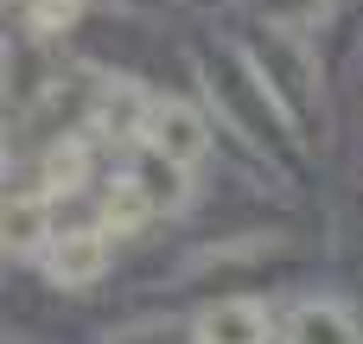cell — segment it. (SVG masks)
Returning a JSON list of instances; mask_svg holds the SVG:
<instances>
[{
    "label": "cell",
    "mask_w": 363,
    "mask_h": 344,
    "mask_svg": "<svg viewBox=\"0 0 363 344\" xmlns=\"http://www.w3.org/2000/svg\"><path fill=\"white\" fill-rule=\"evenodd\" d=\"M185 332L172 326V319H140V326H128V332H115L108 344H179Z\"/></svg>",
    "instance_id": "4fadbf2b"
},
{
    "label": "cell",
    "mask_w": 363,
    "mask_h": 344,
    "mask_svg": "<svg viewBox=\"0 0 363 344\" xmlns=\"http://www.w3.org/2000/svg\"><path fill=\"white\" fill-rule=\"evenodd\" d=\"M274 326H268V306L255 300H217L191 319V344H268Z\"/></svg>",
    "instance_id": "5b68a950"
},
{
    "label": "cell",
    "mask_w": 363,
    "mask_h": 344,
    "mask_svg": "<svg viewBox=\"0 0 363 344\" xmlns=\"http://www.w3.org/2000/svg\"><path fill=\"white\" fill-rule=\"evenodd\" d=\"M249 64H255V77L268 83V96L281 102V115L287 121H306L313 115V83H319V70H313V57H306V45L300 38H287V32H268V45H249L242 51Z\"/></svg>",
    "instance_id": "7a4b0ae2"
},
{
    "label": "cell",
    "mask_w": 363,
    "mask_h": 344,
    "mask_svg": "<svg viewBox=\"0 0 363 344\" xmlns=\"http://www.w3.org/2000/svg\"><path fill=\"white\" fill-rule=\"evenodd\" d=\"M147 115H153V96L128 89V83H96V109H89V128L108 134V140H147Z\"/></svg>",
    "instance_id": "8992f818"
},
{
    "label": "cell",
    "mask_w": 363,
    "mask_h": 344,
    "mask_svg": "<svg viewBox=\"0 0 363 344\" xmlns=\"http://www.w3.org/2000/svg\"><path fill=\"white\" fill-rule=\"evenodd\" d=\"M281 344H363L357 319L338 306V300H306L294 306V319L281 326Z\"/></svg>",
    "instance_id": "52a82bcc"
},
{
    "label": "cell",
    "mask_w": 363,
    "mask_h": 344,
    "mask_svg": "<svg viewBox=\"0 0 363 344\" xmlns=\"http://www.w3.org/2000/svg\"><path fill=\"white\" fill-rule=\"evenodd\" d=\"M147 153L153 160H166V166H198L204 153H211V128H204V115L191 109V102H179V96H153V115H147Z\"/></svg>",
    "instance_id": "3957f363"
},
{
    "label": "cell",
    "mask_w": 363,
    "mask_h": 344,
    "mask_svg": "<svg viewBox=\"0 0 363 344\" xmlns=\"http://www.w3.org/2000/svg\"><path fill=\"white\" fill-rule=\"evenodd\" d=\"M45 243H57L51 198L45 192H6V255H38Z\"/></svg>",
    "instance_id": "ba28073f"
},
{
    "label": "cell",
    "mask_w": 363,
    "mask_h": 344,
    "mask_svg": "<svg viewBox=\"0 0 363 344\" xmlns=\"http://www.w3.org/2000/svg\"><path fill=\"white\" fill-rule=\"evenodd\" d=\"M204 89L211 102L249 134V140H274L281 134V102L268 96V83L255 77L249 57H223V64H204Z\"/></svg>",
    "instance_id": "6da1fadb"
},
{
    "label": "cell",
    "mask_w": 363,
    "mask_h": 344,
    "mask_svg": "<svg viewBox=\"0 0 363 344\" xmlns=\"http://www.w3.org/2000/svg\"><path fill=\"white\" fill-rule=\"evenodd\" d=\"M108 230L96 223V230H64L51 249H45V268H51V281L57 287H70V294H83V287H96L102 274H108Z\"/></svg>",
    "instance_id": "277c9868"
},
{
    "label": "cell",
    "mask_w": 363,
    "mask_h": 344,
    "mask_svg": "<svg viewBox=\"0 0 363 344\" xmlns=\"http://www.w3.org/2000/svg\"><path fill=\"white\" fill-rule=\"evenodd\" d=\"M83 179H89V147H83L77 134H57V140L45 147L38 192H45V198H70V192H83Z\"/></svg>",
    "instance_id": "9c48e42d"
},
{
    "label": "cell",
    "mask_w": 363,
    "mask_h": 344,
    "mask_svg": "<svg viewBox=\"0 0 363 344\" xmlns=\"http://www.w3.org/2000/svg\"><path fill=\"white\" fill-rule=\"evenodd\" d=\"M134 179L147 185L153 211H179V204H185V172H179V166H166V160H147V166H140Z\"/></svg>",
    "instance_id": "7c38bea8"
},
{
    "label": "cell",
    "mask_w": 363,
    "mask_h": 344,
    "mask_svg": "<svg viewBox=\"0 0 363 344\" xmlns=\"http://www.w3.org/2000/svg\"><path fill=\"white\" fill-rule=\"evenodd\" d=\"M147 217H153V198H147V185H140L134 172L108 179V192H102V230H108V236H134Z\"/></svg>",
    "instance_id": "30bf717a"
},
{
    "label": "cell",
    "mask_w": 363,
    "mask_h": 344,
    "mask_svg": "<svg viewBox=\"0 0 363 344\" xmlns=\"http://www.w3.org/2000/svg\"><path fill=\"white\" fill-rule=\"evenodd\" d=\"M83 19V0H26V32L32 38H64Z\"/></svg>",
    "instance_id": "8fae6325"
}]
</instances>
